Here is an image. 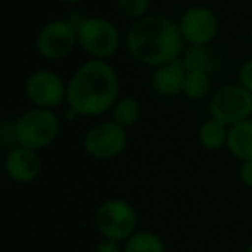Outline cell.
<instances>
[{
    "instance_id": "6da1fadb",
    "label": "cell",
    "mask_w": 252,
    "mask_h": 252,
    "mask_svg": "<svg viewBox=\"0 0 252 252\" xmlns=\"http://www.w3.org/2000/svg\"><path fill=\"white\" fill-rule=\"evenodd\" d=\"M118 98L119 78L107 61H87L67 81L66 104L80 118H97L105 114Z\"/></svg>"
},
{
    "instance_id": "7a4b0ae2",
    "label": "cell",
    "mask_w": 252,
    "mask_h": 252,
    "mask_svg": "<svg viewBox=\"0 0 252 252\" xmlns=\"http://www.w3.org/2000/svg\"><path fill=\"white\" fill-rule=\"evenodd\" d=\"M130 57L144 66L158 67L180 59L185 40L178 23L162 14H147L133 21L125 36Z\"/></svg>"
},
{
    "instance_id": "3957f363",
    "label": "cell",
    "mask_w": 252,
    "mask_h": 252,
    "mask_svg": "<svg viewBox=\"0 0 252 252\" xmlns=\"http://www.w3.org/2000/svg\"><path fill=\"white\" fill-rule=\"evenodd\" d=\"M16 145L43 151L57 140L61 131V119L52 109H26L12 121Z\"/></svg>"
},
{
    "instance_id": "277c9868",
    "label": "cell",
    "mask_w": 252,
    "mask_h": 252,
    "mask_svg": "<svg viewBox=\"0 0 252 252\" xmlns=\"http://www.w3.org/2000/svg\"><path fill=\"white\" fill-rule=\"evenodd\" d=\"M78 47L92 59L107 61L119 50L121 35L114 23L100 16H88L76 21Z\"/></svg>"
},
{
    "instance_id": "5b68a950",
    "label": "cell",
    "mask_w": 252,
    "mask_h": 252,
    "mask_svg": "<svg viewBox=\"0 0 252 252\" xmlns=\"http://www.w3.org/2000/svg\"><path fill=\"white\" fill-rule=\"evenodd\" d=\"M94 224L104 238L125 244L138 226L137 209L125 199H107L97 207Z\"/></svg>"
},
{
    "instance_id": "8992f818",
    "label": "cell",
    "mask_w": 252,
    "mask_h": 252,
    "mask_svg": "<svg viewBox=\"0 0 252 252\" xmlns=\"http://www.w3.org/2000/svg\"><path fill=\"white\" fill-rule=\"evenodd\" d=\"M211 118L231 126L235 123L251 119L252 116V94L240 83L221 85L209 97Z\"/></svg>"
},
{
    "instance_id": "52a82bcc",
    "label": "cell",
    "mask_w": 252,
    "mask_h": 252,
    "mask_svg": "<svg viewBox=\"0 0 252 252\" xmlns=\"http://www.w3.org/2000/svg\"><path fill=\"white\" fill-rule=\"evenodd\" d=\"M128 147L126 128L116 121H100L90 126L83 137V149L92 159L111 161L123 154Z\"/></svg>"
},
{
    "instance_id": "ba28073f",
    "label": "cell",
    "mask_w": 252,
    "mask_h": 252,
    "mask_svg": "<svg viewBox=\"0 0 252 252\" xmlns=\"http://www.w3.org/2000/svg\"><path fill=\"white\" fill-rule=\"evenodd\" d=\"M78 47L76 23L71 19H54L38 32L35 49L45 61H63Z\"/></svg>"
},
{
    "instance_id": "9c48e42d",
    "label": "cell",
    "mask_w": 252,
    "mask_h": 252,
    "mask_svg": "<svg viewBox=\"0 0 252 252\" xmlns=\"http://www.w3.org/2000/svg\"><path fill=\"white\" fill-rule=\"evenodd\" d=\"M25 94L35 107L52 109L66 102L67 83L50 69H36L26 78Z\"/></svg>"
},
{
    "instance_id": "30bf717a",
    "label": "cell",
    "mask_w": 252,
    "mask_h": 252,
    "mask_svg": "<svg viewBox=\"0 0 252 252\" xmlns=\"http://www.w3.org/2000/svg\"><path fill=\"white\" fill-rule=\"evenodd\" d=\"M180 32L189 45L207 47L220 33V19L216 12L204 5L187 9L178 21Z\"/></svg>"
},
{
    "instance_id": "8fae6325",
    "label": "cell",
    "mask_w": 252,
    "mask_h": 252,
    "mask_svg": "<svg viewBox=\"0 0 252 252\" xmlns=\"http://www.w3.org/2000/svg\"><path fill=\"white\" fill-rule=\"evenodd\" d=\"M4 168L7 176L14 183L28 185L35 182L42 173V158L38 151L23 147V145H14L5 154Z\"/></svg>"
},
{
    "instance_id": "7c38bea8",
    "label": "cell",
    "mask_w": 252,
    "mask_h": 252,
    "mask_svg": "<svg viewBox=\"0 0 252 252\" xmlns=\"http://www.w3.org/2000/svg\"><path fill=\"white\" fill-rule=\"evenodd\" d=\"M185 74V66H183L182 57H180V59H175L171 63L154 67L151 76V87L159 97L173 98L176 95L183 94Z\"/></svg>"
},
{
    "instance_id": "4fadbf2b",
    "label": "cell",
    "mask_w": 252,
    "mask_h": 252,
    "mask_svg": "<svg viewBox=\"0 0 252 252\" xmlns=\"http://www.w3.org/2000/svg\"><path fill=\"white\" fill-rule=\"evenodd\" d=\"M226 149L240 162L252 159V119L235 123L228 128Z\"/></svg>"
},
{
    "instance_id": "5bb4252c",
    "label": "cell",
    "mask_w": 252,
    "mask_h": 252,
    "mask_svg": "<svg viewBox=\"0 0 252 252\" xmlns=\"http://www.w3.org/2000/svg\"><path fill=\"white\" fill-rule=\"evenodd\" d=\"M228 128L230 126L214 118L206 119L199 128V144L206 151H220V149L226 147Z\"/></svg>"
},
{
    "instance_id": "9a60e30c",
    "label": "cell",
    "mask_w": 252,
    "mask_h": 252,
    "mask_svg": "<svg viewBox=\"0 0 252 252\" xmlns=\"http://www.w3.org/2000/svg\"><path fill=\"white\" fill-rule=\"evenodd\" d=\"M112 112V121H116L123 128H131L135 126L142 118V105L131 95H126V97H119L116 100V104L111 109Z\"/></svg>"
},
{
    "instance_id": "2e32d148",
    "label": "cell",
    "mask_w": 252,
    "mask_h": 252,
    "mask_svg": "<svg viewBox=\"0 0 252 252\" xmlns=\"http://www.w3.org/2000/svg\"><path fill=\"white\" fill-rule=\"evenodd\" d=\"M125 252H166V244L158 233L149 230L135 231L123 244Z\"/></svg>"
},
{
    "instance_id": "e0dca14e",
    "label": "cell",
    "mask_w": 252,
    "mask_h": 252,
    "mask_svg": "<svg viewBox=\"0 0 252 252\" xmlns=\"http://www.w3.org/2000/svg\"><path fill=\"white\" fill-rule=\"evenodd\" d=\"M211 92V76L209 71H187L185 85H183V95L189 100L199 102L206 98Z\"/></svg>"
},
{
    "instance_id": "ac0fdd59",
    "label": "cell",
    "mask_w": 252,
    "mask_h": 252,
    "mask_svg": "<svg viewBox=\"0 0 252 252\" xmlns=\"http://www.w3.org/2000/svg\"><path fill=\"white\" fill-rule=\"evenodd\" d=\"M182 63L185 66V71H209L211 66V57L207 47L202 45H190L189 49L183 52Z\"/></svg>"
},
{
    "instance_id": "d6986e66",
    "label": "cell",
    "mask_w": 252,
    "mask_h": 252,
    "mask_svg": "<svg viewBox=\"0 0 252 252\" xmlns=\"http://www.w3.org/2000/svg\"><path fill=\"white\" fill-rule=\"evenodd\" d=\"M116 4H118V9L123 16L137 21V19L149 14L151 0H116Z\"/></svg>"
},
{
    "instance_id": "ffe728a7",
    "label": "cell",
    "mask_w": 252,
    "mask_h": 252,
    "mask_svg": "<svg viewBox=\"0 0 252 252\" xmlns=\"http://www.w3.org/2000/svg\"><path fill=\"white\" fill-rule=\"evenodd\" d=\"M238 83L252 94V59L245 61L244 66L240 67V71H238Z\"/></svg>"
},
{
    "instance_id": "44dd1931",
    "label": "cell",
    "mask_w": 252,
    "mask_h": 252,
    "mask_svg": "<svg viewBox=\"0 0 252 252\" xmlns=\"http://www.w3.org/2000/svg\"><path fill=\"white\" fill-rule=\"evenodd\" d=\"M94 252H125V249H123L121 242L104 238V240H100L97 245H95Z\"/></svg>"
},
{
    "instance_id": "7402d4cb",
    "label": "cell",
    "mask_w": 252,
    "mask_h": 252,
    "mask_svg": "<svg viewBox=\"0 0 252 252\" xmlns=\"http://www.w3.org/2000/svg\"><path fill=\"white\" fill-rule=\"evenodd\" d=\"M238 175H240L242 183H244L247 189H252V159L240 162V171H238Z\"/></svg>"
},
{
    "instance_id": "603a6c76",
    "label": "cell",
    "mask_w": 252,
    "mask_h": 252,
    "mask_svg": "<svg viewBox=\"0 0 252 252\" xmlns=\"http://www.w3.org/2000/svg\"><path fill=\"white\" fill-rule=\"evenodd\" d=\"M59 2H63V4H80L83 0H59Z\"/></svg>"
},
{
    "instance_id": "cb8c5ba5",
    "label": "cell",
    "mask_w": 252,
    "mask_h": 252,
    "mask_svg": "<svg viewBox=\"0 0 252 252\" xmlns=\"http://www.w3.org/2000/svg\"><path fill=\"white\" fill-rule=\"evenodd\" d=\"M245 252H252V242L247 245V249H245Z\"/></svg>"
},
{
    "instance_id": "d4e9b609",
    "label": "cell",
    "mask_w": 252,
    "mask_h": 252,
    "mask_svg": "<svg viewBox=\"0 0 252 252\" xmlns=\"http://www.w3.org/2000/svg\"><path fill=\"white\" fill-rule=\"evenodd\" d=\"M251 40H252V30H251Z\"/></svg>"
}]
</instances>
